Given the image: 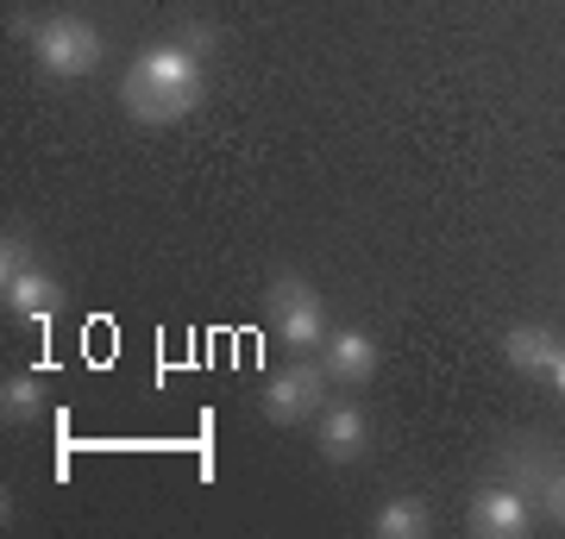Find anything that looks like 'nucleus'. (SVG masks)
Segmentation results:
<instances>
[{
  "label": "nucleus",
  "mask_w": 565,
  "mask_h": 539,
  "mask_svg": "<svg viewBox=\"0 0 565 539\" xmlns=\"http://www.w3.org/2000/svg\"><path fill=\"white\" fill-rule=\"evenodd\" d=\"M202 57L189 44H145L132 69L120 82V100L126 114L145 126H170V120H189L195 100H202Z\"/></svg>",
  "instance_id": "1"
},
{
  "label": "nucleus",
  "mask_w": 565,
  "mask_h": 539,
  "mask_svg": "<svg viewBox=\"0 0 565 539\" xmlns=\"http://www.w3.org/2000/svg\"><path fill=\"white\" fill-rule=\"evenodd\" d=\"M32 51H39L44 63V76H63V82H76V76H95L102 69V32L88 20H76V13H57V20H44L39 32H32Z\"/></svg>",
  "instance_id": "2"
},
{
  "label": "nucleus",
  "mask_w": 565,
  "mask_h": 539,
  "mask_svg": "<svg viewBox=\"0 0 565 539\" xmlns=\"http://www.w3.org/2000/svg\"><path fill=\"white\" fill-rule=\"evenodd\" d=\"M270 320H277V333H282L289 352H321L327 345V308L302 277L270 282Z\"/></svg>",
  "instance_id": "3"
},
{
  "label": "nucleus",
  "mask_w": 565,
  "mask_h": 539,
  "mask_svg": "<svg viewBox=\"0 0 565 539\" xmlns=\"http://www.w3.org/2000/svg\"><path fill=\"white\" fill-rule=\"evenodd\" d=\"M321 401H327V364H289V370H277L270 389H264V414L277 420V427H296V420H308Z\"/></svg>",
  "instance_id": "4"
},
{
  "label": "nucleus",
  "mask_w": 565,
  "mask_h": 539,
  "mask_svg": "<svg viewBox=\"0 0 565 539\" xmlns=\"http://www.w3.org/2000/svg\"><path fill=\"white\" fill-rule=\"evenodd\" d=\"M471 527L484 539H522L527 527H534V515H527V489H515V483H490V489H478L471 496Z\"/></svg>",
  "instance_id": "5"
},
{
  "label": "nucleus",
  "mask_w": 565,
  "mask_h": 539,
  "mask_svg": "<svg viewBox=\"0 0 565 539\" xmlns=\"http://www.w3.org/2000/svg\"><path fill=\"white\" fill-rule=\"evenodd\" d=\"M0 301L13 308V314H25V320H44V314H57V301H63V289L44 270H32V263H20V270H7L0 277Z\"/></svg>",
  "instance_id": "6"
},
{
  "label": "nucleus",
  "mask_w": 565,
  "mask_h": 539,
  "mask_svg": "<svg viewBox=\"0 0 565 539\" xmlns=\"http://www.w3.org/2000/svg\"><path fill=\"white\" fill-rule=\"evenodd\" d=\"M371 445V420H364V408H327L321 414V452L327 464H352Z\"/></svg>",
  "instance_id": "7"
},
{
  "label": "nucleus",
  "mask_w": 565,
  "mask_h": 539,
  "mask_svg": "<svg viewBox=\"0 0 565 539\" xmlns=\"http://www.w3.org/2000/svg\"><path fill=\"white\" fill-rule=\"evenodd\" d=\"M321 364H327L333 382H364L371 370H377V345L364 339V333H327Z\"/></svg>",
  "instance_id": "8"
},
{
  "label": "nucleus",
  "mask_w": 565,
  "mask_h": 539,
  "mask_svg": "<svg viewBox=\"0 0 565 539\" xmlns=\"http://www.w3.org/2000/svg\"><path fill=\"white\" fill-rule=\"evenodd\" d=\"M503 352H509V364H515V370L546 377V370H553V358H559V339H553L546 326H515V333L503 339Z\"/></svg>",
  "instance_id": "9"
},
{
  "label": "nucleus",
  "mask_w": 565,
  "mask_h": 539,
  "mask_svg": "<svg viewBox=\"0 0 565 539\" xmlns=\"http://www.w3.org/2000/svg\"><path fill=\"white\" fill-rule=\"evenodd\" d=\"M371 527H377V539H422L427 527H434V515H427V502H415V496H390Z\"/></svg>",
  "instance_id": "10"
},
{
  "label": "nucleus",
  "mask_w": 565,
  "mask_h": 539,
  "mask_svg": "<svg viewBox=\"0 0 565 539\" xmlns=\"http://www.w3.org/2000/svg\"><path fill=\"white\" fill-rule=\"evenodd\" d=\"M44 414V382L39 377H7L0 382V420H7V427H13V420H39Z\"/></svg>",
  "instance_id": "11"
},
{
  "label": "nucleus",
  "mask_w": 565,
  "mask_h": 539,
  "mask_svg": "<svg viewBox=\"0 0 565 539\" xmlns=\"http://www.w3.org/2000/svg\"><path fill=\"white\" fill-rule=\"evenodd\" d=\"M541 502H546V515H553V520H559V527H565V471H553V477H546Z\"/></svg>",
  "instance_id": "12"
},
{
  "label": "nucleus",
  "mask_w": 565,
  "mask_h": 539,
  "mask_svg": "<svg viewBox=\"0 0 565 539\" xmlns=\"http://www.w3.org/2000/svg\"><path fill=\"white\" fill-rule=\"evenodd\" d=\"M177 44H189V51L202 57V51H214V32H207V25H182V39H177Z\"/></svg>",
  "instance_id": "13"
},
{
  "label": "nucleus",
  "mask_w": 565,
  "mask_h": 539,
  "mask_svg": "<svg viewBox=\"0 0 565 539\" xmlns=\"http://www.w3.org/2000/svg\"><path fill=\"white\" fill-rule=\"evenodd\" d=\"M546 377H553V389L565 396V345H559V358H553V370H546Z\"/></svg>",
  "instance_id": "14"
}]
</instances>
